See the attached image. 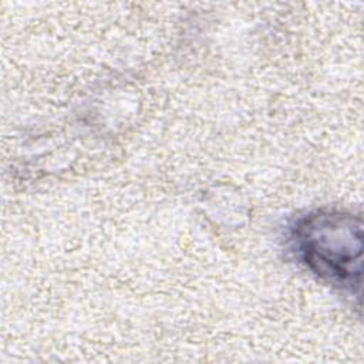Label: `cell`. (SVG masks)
Segmentation results:
<instances>
[{"instance_id":"1","label":"cell","mask_w":364,"mask_h":364,"mask_svg":"<svg viewBox=\"0 0 364 364\" xmlns=\"http://www.w3.org/2000/svg\"><path fill=\"white\" fill-rule=\"evenodd\" d=\"M296 242L304 262L318 274L340 283L353 282L354 236L353 219L334 213H318L306 219L296 232Z\"/></svg>"}]
</instances>
